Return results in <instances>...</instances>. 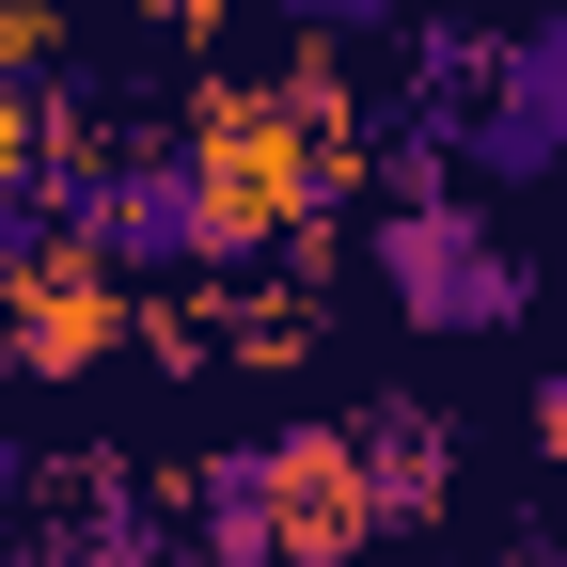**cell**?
I'll use <instances>...</instances> for the list:
<instances>
[{
    "label": "cell",
    "instance_id": "obj_1",
    "mask_svg": "<svg viewBox=\"0 0 567 567\" xmlns=\"http://www.w3.org/2000/svg\"><path fill=\"white\" fill-rule=\"evenodd\" d=\"M189 142H205V189H221L237 252H252V237H316L331 205H347V142L284 95V80H268V95H221Z\"/></svg>",
    "mask_w": 567,
    "mask_h": 567
},
{
    "label": "cell",
    "instance_id": "obj_2",
    "mask_svg": "<svg viewBox=\"0 0 567 567\" xmlns=\"http://www.w3.org/2000/svg\"><path fill=\"white\" fill-rule=\"evenodd\" d=\"M63 237H95L111 268H221L237 221L205 189V142H142L126 174H63Z\"/></svg>",
    "mask_w": 567,
    "mask_h": 567
},
{
    "label": "cell",
    "instance_id": "obj_3",
    "mask_svg": "<svg viewBox=\"0 0 567 567\" xmlns=\"http://www.w3.org/2000/svg\"><path fill=\"white\" fill-rule=\"evenodd\" d=\"M379 284H394V316L410 331H520V252L488 237V221H457L442 189L425 205H379Z\"/></svg>",
    "mask_w": 567,
    "mask_h": 567
},
{
    "label": "cell",
    "instance_id": "obj_4",
    "mask_svg": "<svg viewBox=\"0 0 567 567\" xmlns=\"http://www.w3.org/2000/svg\"><path fill=\"white\" fill-rule=\"evenodd\" d=\"M0 331H17L32 379H95L111 331H126V268H111L95 237H80V252H32L17 284H0Z\"/></svg>",
    "mask_w": 567,
    "mask_h": 567
},
{
    "label": "cell",
    "instance_id": "obj_5",
    "mask_svg": "<svg viewBox=\"0 0 567 567\" xmlns=\"http://www.w3.org/2000/svg\"><path fill=\"white\" fill-rule=\"evenodd\" d=\"M551 158H567V17L505 32V63H488V95H473V174L536 189Z\"/></svg>",
    "mask_w": 567,
    "mask_h": 567
},
{
    "label": "cell",
    "instance_id": "obj_6",
    "mask_svg": "<svg viewBox=\"0 0 567 567\" xmlns=\"http://www.w3.org/2000/svg\"><path fill=\"white\" fill-rule=\"evenodd\" d=\"M268 473H284V567H347V551L379 536L363 425H268Z\"/></svg>",
    "mask_w": 567,
    "mask_h": 567
},
{
    "label": "cell",
    "instance_id": "obj_7",
    "mask_svg": "<svg viewBox=\"0 0 567 567\" xmlns=\"http://www.w3.org/2000/svg\"><path fill=\"white\" fill-rule=\"evenodd\" d=\"M189 536H205V567H284V473H268V442L189 473Z\"/></svg>",
    "mask_w": 567,
    "mask_h": 567
},
{
    "label": "cell",
    "instance_id": "obj_8",
    "mask_svg": "<svg viewBox=\"0 0 567 567\" xmlns=\"http://www.w3.org/2000/svg\"><path fill=\"white\" fill-rule=\"evenodd\" d=\"M363 488H379V536L442 520V488H457V425H442V410H363Z\"/></svg>",
    "mask_w": 567,
    "mask_h": 567
},
{
    "label": "cell",
    "instance_id": "obj_9",
    "mask_svg": "<svg viewBox=\"0 0 567 567\" xmlns=\"http://www.w3.org/2000/svg\"><path fill=\"white\" fill-rule=\"evenodd\" d=\"M48 48H63V0H0V80H48Z\"/></svg>",
    "mask_w": 567,
    "mask_h": 567
},
{
    "label": "cell",
    "instance_id": "obj_10",
    "mask_svg": "<svg viewBox=\"0 0 567 567\" xmlns=\"http://www.w3.org/2000/svg\"><path fill=\"white\" fill-rule=\"evenodd\" d=\"M252 17H284V32H394L410 0H252Z\"/></svg>",
    "mask_w": 567,
    "mask_h": 567
},
{
    "label": "cell",
    "instance_id": "obj_11",
    "mask_svg": "<svg viewBox=\"0 0 567 567\" xmlns=\"http://www.w3.org/2000/svg\"><path fill=\"white\" fill-rule=\"evenodd\" d=\"M536 457H551V473H567V363H551V379H536Z\"/></svg>",
    "mask_w": 567,
    "mask_h": 567
},
{
    "label": "cell",
    "instance_id": "obj_12",
    "mask_svg": "<svg viewBox=\"0 0 567 567\" xmlns=\"http://www.w3.org/2000/svg\"><path fill=\"white\" fill-rule=\"evenodd\" d=\"M0 363H17V331H0Z\"/></svg>",
    "mask_w": 567,
    "mask_h": 567
}]
</instances>
